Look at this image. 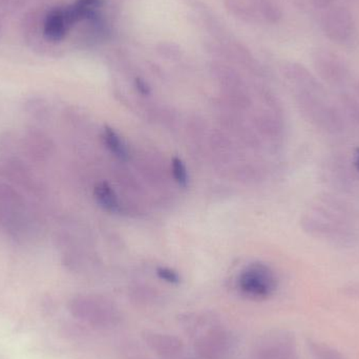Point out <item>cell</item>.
Listing matches in <instances>:
<instances>
[{
    "mask_svg": "<svg viewBox=\"0 0 359 359\" xmlns=\"http://www.w3.org/2000/svg\"><path fill=\"white\" fill-rule=\"evenodd\" d=\"M143 341L151 352L161 359H176L184 351V344L176 335L147 331L143 334Z\"/></svg>",
    "mask_w": 359,
    "mask_h": 359,
    "instance_id": "obj_10",
    "label": "cell"
},
{
    "mask_svg": "<svg viewBox=\"0 0 359 359\" xmlns=\"http://www.w3.org/2000/svg\"><path fill=\"white\" fill-rule=\"evenodd\" d=\"M156 273H157L160 280H164L168 284L178 285L181 282V276H180L178 272L175 271L174 269H170V268L159 267Z\"/></svg>",
    "mask_w": 359,
    "mask_h": 359,
    "instance_id": "obj_24",
    "label": "cell"
},
{
    "mask_svg": "<svg viewBox=\"0 0 359 359\" xmlns=\"http://www.w3.org/2000/svg\"><path fill=\"white\" fill-rule=\"evenodd\" d=\"M172 172L175 181L182 187H186L188 184V172L185 164L180 158H174L172 162Z\"/></svg>",
    "mask_w": 359,
    "mask_h": 359,
    "instance_id": "obj_23",
    "label": "cell"
},
{
    "mask_svg": "<svg viewBox=\"0 0 359 359\" xmlns=\"http://www.w3.org/2000/svg\"><path fill=\"white\" fill-rule=\"evenodd\" d=\"M310 4L318 10H328L334 4V0H309Z\"/></svg>",
    "mask_w": 359,
    "mask_h": 359,
    "instance_id": "obj_25",
    "label": "cell"
},
{
    "mask_svg": "<svg viewBox=\"0 0 359 359\" xmlns=\"http://www.w3.org/2000/svg\"><path fill=\"white\" fill-rule=\"evenodd\" d=\"M71 27L65 8H55L48 13L44 21V35L50 41H60Z\"/></svg>",
    "mask_w": 359,
    "mask_h": 359,
    "instance_id": "obj_13",
    "label": "cell"
},
{
    "mask_svg": "<svg viewBox=\"0 0 359 359\" xmlns=\"http://www.w3.org/2000/svg\"><path fill=\"white\" fill-rule=\"evenodd\" d=\"M121 354L124 359H149L147 351L139 344L133 341L123 343Z\"/></svg>",
    "mask_w": 359,
    "mask_h": 359,
    "instance_id": "obj_22",
    "label": "cell"
},
{
    "mask_svg": "<svg viewBox=\"0 0 359 359\" xmlns=\"http://www.w3.org/2000/svg\"><path fill=\"white\" fill-rule=\"evenodd\" d=\"M102 137L105 145L114 156H116L118 159L122 160V161H126L128 159V157H130L128 149L126 147L124 141L122 140L121 137L113 128L105 126Z\"/></svg>",
    "mask_w": 359,
    "mask_h": 359,
    "instance_id": "obj_16",
    "label": "cell"
},
{
    "mask_svg": "<svg viewBox=\"0 0 359 359\" xmlns=\"http://www.w3.org/2000/svg\"><path fill=\"white\" fill-rule=\"evenodd\" d=\"M136 84L137 88L142 94H149V90L144 81H142L141 79H137Z\"/></svg>",
    "mask_w": 359,
    "mask_h": 359,
    "instance_id": "obj_27",
    "label": "cell"
},
{
    "mask_svg": "<svg viewBox=\"0 0 359 359\" xmlns=\"http://www.w3.org/2000/svg\"><path fill=\"white\" fill-rule=\"evenodd\" d=\"M225 6L233 16L244 22L251 23L257 21V16L255 8L243 0H225Z\"/></svg>",
    "mask_w": 359,
    "mask_h": 359,
    "instance_id": "obj_17",
    "label": "cell"
},
{
    "mask_svg": "<svg viewBox=\"0 0 359 359\" xmlns=\"http://www.w3.org/2000/svg\"><path fill=\"white\" fill-rule=\"evenodd\" d=\"M314 69L323 81L329 86H341L349 79V67L334 53L318 50L313 57Z\"/></svg>",
    "mask_w": 359,
    "mask_h": 359,
    "instance_id": "obj_8",
    "label": "cell"
},
{
    "mask_svg": "<svg viewBox=\"0 0 359 359\" xmlns=\"http://www.w3.org/2000/svg\"><path fill=\"white\" fill-rule=\"evenodd\" d=\"M252 359H299L294 335L284 329L264 333L255 343Z\"/></svg>",
    "mask_w": 359,
    "mask_h": 359,
    "instance_id": "obj_6",
    "label": "cell"
},
{
    "mask_svg": "<svg viewBox=\"0 0 359 359\" xmlns=\"http://www.w3.org/2000/svg\"><path fill=\"white\" fill-rule=\"evenodd\" d=\"M20 209L18 207L0 204V229L10 231L11 233L20 231L25 224Z\"/></svg>",
    "mask_w": 359,
    "mask_h": 359,
    "instance_id": "obj_15",
    "label": "cell"
},
{
    "mask_svg": "<svg viewBox=\"0 0 359 359\" xmlns=\"http://www.w3.org/2000/svg\"><path fill=\"white\" fill-rule=\"evenodd\" d=\"M94 196L99 206L102 207L104 210L111 213L118 212L120 210L117 194L107 182H101V183L97 184L94 190Z\"/></svg>",
    "mask_w": 359,
    "mask_h": 359,
    "instance_id": "obj_14",
    "label": "cell"
},
{
    "mask_svg": "<svg viewBox=\"0 0 359 359\" xmlns=\"http://www.w3.org/2000/svg\"><path fill=\"white\" fill-rule=\"evenodd\" d=\"M322 29L325 35L335 43H347L355 33L353 15L344 6H331L323 14Z\"/></svg>",
    "mask_w": 359,
    "mask_h": 359,
    "instance_id": "obj_7",
    "label": "cell"
},
{
    "mask_svg": "<svg viewBox=\"0 0 359 359\" xmlns=\"http://www.w3.org/2000/svg\"><path fill=\"white\" fill-rule=\"evenodd\" d=\"M309 236L339 246H352L359 240V211L337 194L318 196L303 217Z\"/></svg>",
    "mask_w": 359,
    "mask_h": 359,
    "instance_id": "obj_1",
    "label": "cell"
},
{
    "mask_svg": "<svg viewBox=\"0 0 359 359\" xmlns=\"http://www.w3.org/2000/svg\"><path fill=\"white\" fill-rule=\"evenodd\" d=\"M351 162L354 170H355L356 174L359 176V147L354 151L353 155H352Z\"/></svg>",
    "mask_w": 359,
    "mask_h": 359,
    "instance_id": "obj_26",
    "label": "cell"
},
{
    "mask_svg": "<svg viewBox=\"0 0 359 359\" xmlns=\"http://www.w3.org/2000/svg\"><path fill=\"white\" fill-rule=\"evenodd\" d=\"M252 1H253V0H252Z\"/></svg>",
    "mask_w": 359,
    "mask_h": 359,
    "instance_id": "obj_28",
    "label": "cell"
},
{
    "mask_svg": "<svg viewBox=\"0 0 359 359\" xmlns=\"http://www.w3.org/2000/svg\"><path fill=\"white\" fill-rule=\"evenodd\" d=\"M188 330L194 337V349L202 359H225L231 351L230 333L212 318L194 316L188 318Z\"/></svg>",
    "mask_w": 359,
    "mask_h": 359,
    "instance_id": "obj_3",
    "label": "cell"
},
{
    "mask_svg": "<svg viewBox=\"0 0 359 359\" xmlns=\"http://www.w3.org/2000/svg\"><path fill=\"white\" fill-rule=\"evenodd\" d=\"M23 149L31 159L44 162L52 153V143L44 133L32 130L23 137Z\"/></svg>",
    "mask_w": 359,
    "mask_h": 359,
    "instance_id": "obj_12",
    "label": "cell"
},
{
    "mask_svg": "<svg viewBox=\"0 0 359 359\" xmlns=\"http://www.w3.org/2000/svg\"><path fill=\"white\" fill-rule=\"evenodd\" d=\"M0 204L22 208L23 198L8 182L0 180Z\"/></svg>",
    "mask_w": 359,
    "mask_h": 359,
    "instance_id": "obj_20",
    "label": "cell"
},
{
    "mask_svg": "<svg viewBox=\"0 0 359 359\" xmlns=\"http://www.w3.org/2000/svg\"><path fill=\"white\" fill-rule=\"evenodd\" d=\"M0 176L8 182L21 188L31 191L38 189L37 179L29 165L18 158H8L0 163Z\"/></svg>",
    "mask_w": 359,
    "mask_h": 359,
    "instance_id": "obj_11",
    "label": "cell"
},
{
    "mask_svg": "<svg viewBox=\"0 0 359 359\" xmlns=\"http://www.w3.org/2000/svg\"><path fill=\"white\" fill-rule=\"evenodd\" d=\"M323 172L325 181L335 189L348 191L355 185L356 174L353 166L349 164L346 158L341 156H333L325 163Z\"/></svg>",
    "mask_w": 359,
    "mask_h": 359,
    "instance_id": "obj_9",
    "label": "cell"
},
{
    "mask_svg": "<svg viewBox=\"0 0 359 359\" xmlns=\"http://www.w3.org/2000/svg\"><path fill=\"white\" fill-rule=\"evenodd\" d=\"M240 292L252 301H266L278 290V278L274 270L264 263L247 266L238 278Z\"/></svg>",
    "mask_w": 359,
    "mask_h": 359,
    "instance_id": "obj_5",
    "label": "cell"
},
{
    "mask_svg": "<svg viewBox=\"0 0 359 359\" xmlns=\"http://www.w3.org/2000/svg\"><path fill=\"white\" fill-rule=\"evenodd\" d=\"M69 309L74 318L93 328H115L121 322V313L117 306L96 295L75 297L69 303Z\"/></svg>",
    "mask_w": 359,
    "mask_h": 359,
    "instance_id": "obj_4",
    "label": "cell"
},
{
    "mask_svg": "<svg viewBox=\"0 0 359 359\" xmlns=\"http://www.w3.org/2000/svg\"><path fill=\"white\" fill-rule=\"evenodd\" d=\"M252 4L253 8L269 22L276 23L282 18V11L273 0H253Z\"/></svg>",
    "mask_w": 359,
    "mask_h": 359,
    "instance_id": "obj_19",
    "label": "cell"
},
{
    "mask_svg": "<svg viewBox=\"0 0 359 359\" xmlns=\"http://www.w3.org/2000/svg\"><path fill=\"white\" fill-rule=\"evenodd\" d=\"M285 74L297 88L299 107L314 128L327 134H339L345 128L341 109L330 100L323 84L305 67L289 63Z\"/></svg>",
    "mask_w": 359,
    "mask_h": 359,
    "instance_id": "obj_2",
    "label": "cell"
},
{
    "mask_svg": "<svg viewBox=\"0 0 359 359\" xmlns=\"http://www.w3.org/2000/svg\"><path fill=\"white\" fill-rule=\"evenodd\" d=\"M341 104L346 114L359 124V83L353 94H344L341 96Z\"/></svg>",
    "mask_w": 359,
    "mask_h": 359,
    "instance_id": "obj_21",
    "label": "cell"
},
{
    "mask_svg": "<svg viewBox=\"0 0 359 359\" xmlns=\"http://www.w3.org/2000/svg\"><path fill=\"white\" fill-rule=\"evenodd\" d=\"M308 348L313 359H346L339 350L322 341L311 339L308 341Z\"/></svg>",
    "mask_w": 359,
    "mask_h": 359,
    "instance_id": "obj_18",
    "label": "cell"
}]
</instances>
